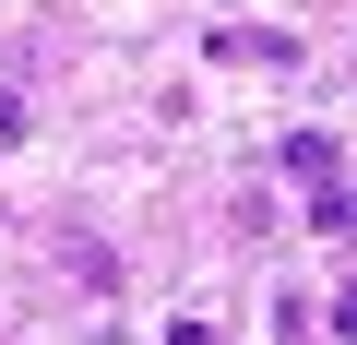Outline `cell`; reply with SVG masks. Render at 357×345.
Returning a JSON list of instances; mask_svg holds the SVG:
<instances>
[{
  "instance_id": "cell-1",
  "label": "cell",
  "mask_w": 357,
  "mask_h": 345,
  "mask_svg": "<svg viewBox=\"0 0 357 345\" xmlns=\"http://www.w3.org/2000/svg\"><path fill=\"white\" fill-rule=\"evenodd\" d=\"M203 60H215V72H238V60H250V72H298V36H274V24H215Z\"/></svg>"
},
{
  "instance_id": "cell-2",
  "label": "cell",
  "mask_w": 357,
  "mask_h": 345,
  "mask_svg": "<svg viewBox=\"0 0 357 345\" xmlns=\"http://www.w3.org/2000/svg\"><path fill=\"white\" fill-rule=\"evenodd\" d=\"M274 155H286V167H298V179H333V143H321V131H286V143H274Z\"/></svg>"
},
{
  "instance_id": "cell-3",
  "label": "cell",
  "mask_w": 357,
  "mask_h": 345,
  "mask_svg": "<svg viewBox=\"0 0 357 345\" xmlns=\"http://www.w3.org/2000/svg\"><path fill=\"white\" fill-rule=\"evenodd\" d=\"M333 333H345V345H357V274H345V286H333Z\"/></svg>"
},
{
  "instance_id": "cell-4",
  "label": "cell",
  "mask_w": 357,
  "mask_h": 345,
  "mask_svg": "<svg viewBox=\"0 0 357 345\" xmlns=\"http://www.w3.org/2000/svg\"><path fill=\"white\" fill-rule=\"evenodd\" d=\"M167 345H227V333L215 321H167Z\"/></svg>"
}]
</instances>
